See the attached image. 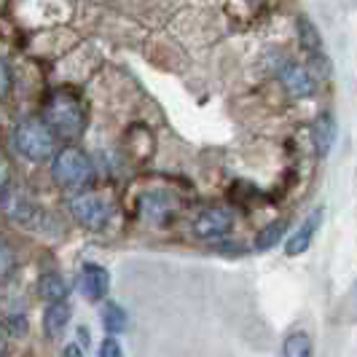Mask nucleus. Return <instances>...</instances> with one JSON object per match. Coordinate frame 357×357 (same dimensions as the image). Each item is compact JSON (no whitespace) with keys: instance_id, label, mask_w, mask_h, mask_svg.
Wrapping results in <instances>:
<instances>
[{"instance_id":"obj_1","label":"nucleus","mask_w":357,"mask_h":357,"mask_svg":"<svg viewBox=\"0 0 357 357\" xmlns=\"http://www.w3.org/2000/svg\"><path fill=\"white\" fill-rule=\"evenodd\" d=\"M14 145H17L19 156L33 164L49 161L56 151V135L46 121H40L36 116H27L14 126Z\"/></svg>"},{"instance_id":"obj_2","label":"nucleus","mask_w":357,"mask_h":357,"mask_svg":"<svg viewBox=\"0 0 357 357\" xmlns=\"http://www.w3.org/2000/svg\"><path fill=\"white\" fill-rule=\"evenodd\" d=\"M52 178L59 188L78 194L94 178V164L81 148H62L52 161Z\"/></svg>"},{"instance_id":"obj_3","label":"nucleus","mask_w":357,"mask_h":357,"mask_svg":"<svg viewBox=\"0 0 357 357\" xmlns=\"http://www.w3.org/2000/svg\"><path fill=\"white\" fill-rule=\"evenodd\" d=\"M46 124L52 126V132L56 137H65V140H75L84 135V126H86V113L84 105L73 97V94H54L46 105Z\"/></svg>"},{"instance_id":"obj_4","label":"nucleus","mask_w":357,"mask_h":357,"mask_svg":"<svg viewBox=\"0 0 357 357\" xmlns=\"http://www.w3.org/2000/svg\"><path fill=\"white\" fill-rule=\"evenodd\" d=\"M68 210L73 213V218L84 226V229H105V223L113 215V207L105 197L100 194H75L68 202Z\"/></svg>"},{"instance_id":"obj_5","label":"nucleus","mask_w":357,"mask_h":357,"mask_svg":"<svg viewBox=\"0 0 357 357\" xmlns=\"http://www.w3.org/2000/svg\"><path fill=\"white\" fill-rule=\"evenodd\" d=\"M3 210H6V215H8L17 226L30 229V231H43V229H46V220H49V215H46L43 207H38L33 199L22 197V194H11V197L6 199Z\"/></svg>"},{"instance_id":"obj_6","label":"nucleus","mask_w":357,"mask_h":357,"mask_svg":"<svg viewBox=\"0 0 357 357\" xmlns=\"http://www.w3.org/2000/svg\"><path fill=\"white\" fill-rule=\"evenodd\" d=\"M175 213H178V199L169 191H148L140 197V218L153 226L169 223Z\"/></svg>"},{"instance_id":"obj_7","label":"nucleus","mask_w":357,"mask_h":357,"mask_svg":"<svg viewBox=\"0 0 357 357\" xmlns=\"http://www.w3.org/2000/svg\"><path fill=\"white\" fill-rule=\"evenodd\" d=\"M234 218L229 210L223 207H210V210H202L194 220V234L199 239H207V242H215V239H223L226 234L231 231Z\"/></svg>"},{"instance_id":"obj_8","label":"nucleus","mask_w":357,"mask_h":357,"mask_svg":"<svg viewBox=\"0 0 357 357\" xmlns=\"http://www.w3.org/2000/svg\"><path fill=\"white\" fill-rule=\"evenodd\" d=\"M78 287L84 293V298L89 301H102L110 290V274L105 266H97V264H86L81 268V277H78Z\"/></svg>"},{"instance_id":"obj_9","label":"nucleus","mask_w":357,"mask_h":357,"mask_svg":"<svg viewBox=\"0 0 357 357\" xmlns=\"http://www.w3.org/2000/svg\"><path fill=\"white\" fill-rule=\"evenodd\" d=\"M280 81H282V86L290 97H296V100H304L309 94H314V86H317V81L312 78V73L301 68V65H285L282 73H280Z\"/></svg>"},{"instance_id":"obj_10","label":"nucleus","mask_w":357,"mask_h":357,"mask_svg":"<svg viewBox=\"0 0 357 357\" xmlns=\"http://www.w3.org/2000/svg\"><path fill=\"white\" fill-rule=\"evenodd\" d=\"M320 223H322V210H317V213L309 215L304 223L290 234V239H287V245H285V252L290 255V258L309 250V245H312L314 234H317V229H320Z\"/></svg>"},{"instance_id":"obj_11","label":"nucleus","mask_w":357,"mask_h":357,"mask_svg":"<svg viewBox=\"0 0 357 357\" xmlns=\"http://www.w3.org/2000/svg\"><path fill=\"white\" fill-rule=\"evenodd\" d=\"M312 140H314V148H317L320 156H325V153L333 148V140H336V121H333L331 113L317 116V121L312 126Z\"/></svg>"},{"instance_id":"obj_12","label":"nucleus","mask_w":357,"mask_h":357,"mask_svg":"<svg viewBox=\"0 0 357 357\" xmlns=\"http://www.w3.org/2000/svg\"><path fill=\"white\" fill-rule=\"evenodd\" d=\"M68 322H70V306L65 304V301L49 304L46 314H43V331H46V336H49V339L62 336V331L68 328Z\"/></svg>"},{"instance_id":"obj_13","label":"nucleus","mask_w":357,"mask_h":357,"mask_svg":"<svg viewBox=\"0 0 357 357\" xmlns=\"http://www.w3.org/2000/svg\"><path fill=\"white\" fill-rule=\"evenodd\" d=\"M38 293H40V298H46L49 304H56V301H65V298H68L70 287H68V282H65V277H62V274L49 271V274H43V277H40V282H38Z\"/></svg>"},{"instance_id":"obj_14","label":"nucleus","mask_w":357,"mask_h":357,"mask_svg":"<svg viewBox=\"0 0 357 357\" xmlns=\"http://www.w3.org/2000/svg\"><path fill=\"white\" fill-rule=\"evenodd\" d=\"M282 355L285 357H314V347H312V339L296 331L285 339V347H282Z\"/></svg>"},{"instance_id":"obj_15","label":"nucleus","mask_w":357,"mask_h":357,"mask_svg":"<svg viewBox=\"0 0 357 357\" xmlns=\"http://www.w3.org/2000/svg\"><path fill=\"white\" fill-rule=\"evenodd\" d=\"M102 325L107 333H121L126 328V312L119 304H105L102 309Z\"/></svg>"},{"instance_id":"obj_16","label":"nucleus","mask_w":357,"mask_h":357,"mask_svg":"<svg viewBox=\"0 0 357 357\" xmlns=\"http://www.w3.org/2000/svg\"><path fill=\"white\" fill-rule=\"evenodd\" d=\"M285 220H277V223H271V226H266L264 231L258 234V239H255V248L258 250H271L280 239H282V234H285Z\"/></svg>"},{"instance_id":"obj_17","label":"nucleus","mask_w":357,"mask_h":357,"mask_svg":"<svg viewBox=\"0 0 357 357\" xmlns=\"http://www.w3.org/2000/svg\"><path fill=\"white\" fill-rule=\"evenodd\" d=\"M298 38L306 49H320V33L314 30V24L309 19H298Z\"/></svg>"},{"instance_id":"obj_18","label":"nucleus","mask_w":357,"mask_h":357,"mask_svg":"<svg viewBox=\"0 0 357 357\" xmlns=\"http://www.w3.org/2000/svg\"><path fill=\"white\" fill-rule=\"evenodd\" d=\"M14 268H17V255H14V250L6 242H0V280L11 277Z\"/></svg>"},{"instance_id":"obj_19","label":"nucleus","mask_w":357,"mask_h":357,"mask_svg":"<svg viewBox=\"0 0 357 357\" xmlns=\"http://www.w3.org/2000/svg\"><path fill=\"white\" fill-rule=\"evenodd\" d=\"M97 357H124V352H121V344L116 339H105L102 344H100V352H97Z\"/></svg>"},{"instance_id":"obj_20","label":"nucleus","mask_w":357,"mask_h":357,"mask_svg":"<svg viewBox=\"0 0 357 357\" xmlns=\"http://www.w3.org/2000/svg\"><path fill=\"white\" fill-rule=\"evenodd\" d=\"M8 89H11V70H8V65L0 59V100L8 94Z\"/></svg>"},{"instance_id":"obj_21","label":"nucleus","mask_w":357,"mask_h":357,"mask_svg":"<svg viewBox=\"0 0 357 357\" xmlns=\"http://www.w3.org/2000/svg\"><path fill=\"white\" fill-rule=\"evenodd\" d=\"M8 183H11V167H8L6 156L0 153V194L8 188Z\"/></svg>"},{"instance_id":"obj_22","label":"nucleus","mask_w":357,"mask_h":357,"mask_svg":"<svg viewBox=\"0 0 357 357\" xmlns=\"http://www.w3.org/2000/svg\"><path fill=\"white\" fill-rule=\"evenodd\" d=\"M65 357H84V347H78V344H68V347H65Z\"/></svg>"},{"instance_id":"obj_23","label":"nucleus","mask_w":357,"mask_h":357,"mask_svg":"<svg viewBox=\"0 0 357 357\" xmlns=\"http://www.w3.org/2000/svg\"><path fill=\"white\" fill-rule=\"evenodd\" d=\"M3 352H6V339H3V333H0V357H3Z\"/></svg>"}]
</instances>
